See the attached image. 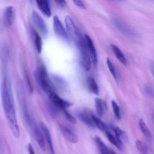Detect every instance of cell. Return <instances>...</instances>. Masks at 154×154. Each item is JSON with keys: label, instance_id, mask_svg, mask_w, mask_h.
<instances>
[{"label": "cell", "instance_id": "cell-1", "mask_svg": "<svg viewBox=\"0 0 154 154\" xmlns=\"http://www.w3.org/2000/svg\"><path fill=\"white\" fill-rule=\"evenodd\" d=\"M2 101L5 117L8 120L11 131L15 138L19 137L20 130L17 120L14 99L12 92L11 81L7 76L4 77L2 84Z\"/></svg>", "mask_w": 154, "mask_h": 154}, {"label": "cell", "instance_id": "cell-2", "mask_svg": "<svg viewBox=\"0 0 154 154\" xmlns=\"http://www.w3.org/2000/svg\"><path fill=\"white\" fill-rule=\"evenodd\" d=\"M77 44L79 47L80 52H81V66L86 72H88L92 69V66H93V61L91 54H90L88 48H87L85 35H83L80 38V40L77 42Z\"/></svg>", "mask_w": 154, "mask_h": 154}, {"label": "cell", "instance_id": "cell-3", "mask_svg": "<svg viewBox=\"0 0 154 154\" xmlns=\"http://www.w3.org/2000/svg\"><path fill=\"white\" fill-rule=\"evenodd\" d=\"M35 78L37 81L38 84L41 87V88L47 93L48 94L53 92L52 87H51V81H50L49 78H48L47 70L43 66H39L37 70L35 72Z\"/></svg>", "mask_w": 154, "mask_h": 154}, {"label": "cell", "instance_id": "cell-4", "mask_svg": "<svg viewBox=\"0 0 154 154\" xmlns=\"http://www.w3.org/2000/svg\"><path fill=\"white\" fill-rule=\"evenodd\" d=\"M65 23H66V29L69 34V37H72V39L75 42H78L83 35H81L78 30V27L75 25V22L70 16H66L65 18Z\"/></svg>", "mask_w": 154, "mask_h": 154}, {"label": "cell", "instance_id": "cell-5", "mask_svg": "<svg viewBox=\"0 0 154 154\" xmlns=\"http://www.w3.org/2000/svg\"><path fill=\"white\" fill-rule=\"evenodd\" d=\"M53 23H54V29L56 35L59 38L63 39V40L69 41V38L70 37H69V34H68L66 29L65 28L63 24L60 21V18L57 16H54Z\"/></svg>", "mask_w": 154, "mask_h": 154}, {"label": "cell", "instance_id": "cell-6", "mask_svg": "<svg viewBox=\"0 0 154 154\" xmlns=\"http://www.w3.org/2000/svg\"><path fill=\"white\" fill-rule=\"evenodd\" d=\"M112 22L114 25L117 27V29L122 33L128 36H134L135 35V31L126 23L122 19L118 17H113Z\"/></svg>", "mask_w": 154, "mask_h": 154}, {"label": "cell", "instance_id": "cell-7", "mask_svg": "<svg viewBox=\"0 0 154 154\" xmlns=\"http://www.w3.org/2000/svg\"><path fill=\"white\" fill-rule=\"evenodd\" d=\"M48 95H49V98L51 102L54 104V106L57 107L59 109H61L63 111L65 110H68L69 107L71 106V103L62 99L56 92L53 91Z\"/></svg>", "mask_w": 154, "mask_h": 154}, {"label": "cell", "instance_id": "cell-8", "mask_svg": "<svg viewBox=\"0 0 154 154\" xmlns=\"http://www.w3.org/2000/svg\"><path fill=\"white\" fill-rule=\"evenodd\" d=\"M30 125L32 127L33 130V134H34V136L35 138L36 141H37L39 147H40L41 150L42 151H45V148H46V144H45V135H44L43 132H42V129H41L40 126H38L35 123H33L32 121H31Z\"/></svg>", "mask_w": 154, "mask_h": 154}, {"label": "cell", "instance_id": "cell-9", "mask_svg": "<svg viewBox=\"0 0 154 154\" xmlns=\"http://www.w3.org/2000/svg\"><path fill=\"white\" fill-rule=\"evenodd\" d=\"M32 20L33 23L36 26V27L41 32V33L43 35L46 36L48 34V28H47L46 23L42 17V16L37 11H33L32 12Z\"/></svg>", "mask_w": 154, "mask_h": 154}, {"label": "cell", "instance_id": "cell-10", "mask_svg": "<svg viewBox=\"0 0 154 154\" xmlns=\"http://www.w3.org/2000/svg\"><path fill=\"white\" fill-rule=\"evenodd\" d=\"M16 19V11L12 6H8L5 8L4 13V21L7 26H11Z\"/></svg>", "mask_w": 154, "mask_h": 154}, {"label": "cell", "instance_id": "cell-11", "mask_svg": "<svg viewBox=\"0 0 154 154\" xmlns=\"http://www.w3.org/2000/svg\"><path fill=\"white\" fill-rule=\"evenodd\" d=\"M78 117L79 120L84 124L87 125V126L91 128L95 127L93 120V114H91L90 111H87V110H83V111H79L78 113Z\"/></svg>", "mask_w": 154, "mask_h": 154}, {"label": "cell", "instance_id": "cell-12", "mask_svg": "<svg viewBox=\"0 0 154 154\" xmlns=\"http://www.w3.org/2000/svg\"><path fill=\"white\" fill-rule=\"evenodd\" d=\"M105 134H106L107 138H108V140L110 141V142L112 144H114L117 149L122 150L124 147V144H123V142L122 141H120L118 138L117 137V135L108 127V129L105 132Z\"/></svg>", "mask_w": 154, "mask_h": 154}, {"label": "cell", "instance_id": "cell-13", "mask_svg": "<svg viewBox=\"0 0 154 154\" xmlns=\"http://www.w3.org/2000/svg\"><path fill=\"white\" fill-rule=\"evenodd\" d=\"M40 127L41 129H42V132H43L44 135H45V141H46L47 144H48L50 152H51V154H56L55 150H54V144H53L52 138H51V135L49 129H48V127H47V126L42 123H40Z\"/></svg>", "mask_w": 154, "mask_h": 154}, {"label": "cell", "instance_id": "cell-14", "mask_svg": "<svg viewBox=\"0 0 154 154\" xmlns=\"http://www.w3.org/2000/svg\"><path fill=\"white\" fill-rule=\"evenodd\" d=\"M85 38H86V42H87V48H88L89 51H90V54H91L92 56V58H93V66H96L98 63V56H97V52H96V47H95L94 43H93V40H92V38L90 37V36L87 35H85Z\"/></svg>", "mask_w": 154, "mask_h": 154}, {"label": "cell", "instance_id": "cell-15", "mask_svg": "<svg viewBox=\"0 0 154 154\" xmlns=\"http://www.w3.org/2000/svg\"><path fill=\"white\" fill-rule=\"evenodd\" d=\"M60 128L61 129L62 134H63L64 138L68 141H69L71 143H73V144L78 142V137H77V135L69 127L65 126H60Z\"/></svg>", "mask_w": 154, "mask_h": 154}, {"label": "cell", "instance_id": "cell-16", "mask_svg": "<svg viewBox=\"0 0 154 154\" xmlns=\"http://www.w3.org/2000/svg\"><path fill=\"white\" fill-rule=\"evenodd\" d=\"M36 4H37L39 10L45 16L48 17L51 16V9L49 2L47 1V0H39V1H36Z\"/></svg>", "mask_w": 154, "mask_h": 154}, {"label": "cell", "instance_id": "cell-17", "mask_svg": "<svg viewBox=\"0 0 154 154\" xmlns=\"http://www.w3.org/2000/svg\"><path fill=\"white\" fill-rule=\"evenodd\" d=\"M95 107H96L98 117H102L106 111V104H105V101L102 100L100 98H96L95 99Z\"/></svg>", "mask_w": 154, "mask_h": 154}, {"label": "cell", "instance_id": "cell-18", "mask_svg": "<svg viewBox=\"0 0 154 154\" xmlns=\"http://www.w3.org/2000/svg\"><path fill=\"white\" fill-rule=\"evenodd\" d=\"M139 127L140 129H141V132H142L143 135L145 137L146 139L148 141H150V142H151V141H153V135H152L151 132H150V130L149 129L147 125L146 124V123L142 120V119H141L139 121Z\"/></svg>", "mask_w": 154, "mask_h": 154}, {"label": "cell", "instance_id": "cell-19", "mask_svg": "<svg viewBox=\"0 0 154 154\" xmlns=\"http://www.w3.org/2000/svg\"><path fill=\"white\" fill-rule=\"evenodd\" d=\"M111 50H112L113 53L114 54V55H115V57H117V60H118L122 64L124 65V66H126V64H127V60H126V57H125L123 51L115 45H111Z\"/></svg>", "mask_w": 154, "mask_h": 154}, {"label": "cell", "instance_id": "cell-20", "mask_svg": "<svg viewBox=\"0 0 154 154\" xmlns=\"http://www.w3.org/2000/svg\"><path fill=\"white\" fill-rule=\"evenodd\" d=\"M95 141L97 145L98 149H99V152L101 154H111L112 153L113 150L110 149L99 137H96L95 138Z\"/></svg>", "mask_w": 154, "mask_h": 154}, {"label": "cell", "instance_id": "cell-21", "mask_svg": "<svg viewBox=\"0 0 154 154\" xmlns=\"http://www.w3.org/2000/svg\"><path fill=\"white\" fill-rule=\"evenodd\" d=\"M87 87H88L89 90L92 93L95 95H99V86H98L97 83L96 82V81L94 80L93 78H88L87 81Z\"/></svg>", "mask_w": 154, "mask_h": 154}, {"label": "cell", "instance_id": "cell-22", "mask_svg": "<svg viewBox=\"0 0 154 154\" xmlns=\"http://www.w3.org/2000/svg\"><path fill=\"white\" fill-rule=\"evenodd\" d=\"M108 128L117 135V137L120 140V141H122L123 142L126 141V133H125V132H123L121 129H120V128L117 127V126H108Z\"/></svg>", "mask_w": 154, "mask_h": 154}, {"label": "cell", "instance_id": "cell-23", "mask_svg": "<svg viewBox=\"0 0 154 154\" xmlns=\"http://www.w3.org/2000/svg\"><path fill=\"white\" fill-rule=\"evenodd\" d=\"M93 123H94V125L96 127H97L99 130L101 131H104V132H106V130L108 129V126L99 118V117L98 116L94 115L93 114Z\"/></svg>", "mask_w": 154, "mask_h": 154}, {"label": "cell", "instance_id": "cell-24", "mask_svg": "<svg viewBox=\"0 0 154 154\" xmlns=\"http://www.w3.org/2000/svg\"><path fill=\"white\" fill-rule=\"evenodd\" d=\"M33 38H34V45L36 51L38 54H41L42 51V38L38 33L35 31H33Z\"/></svg>", "mask_w": 154, "mask_h": 154}, {"label": "cell", "instance_id": "cell-25", "mask_svg": "<svg viewBox=\"0 0 154 154\" xmlns=\"http://www.w3.org/2000/svg\"><path fill=\"white\" fill-rule=\"evenodd\" d=\"M106 63L108 69H109L110 72H111V74L112 75L113 78H114L116 81H118V75H117V69H116V67L114 65V63H113L112 62H111V60L108 58H107Z\"/></svg>", "mask_w": 154, "mask_h": 154}, {"label": "cell", "instance_id": "cell-26", "mask_svg": "<svg viewBox=\"0 0 154 154\" xmlns=\"http://www.w3.org/2000/svg\"><path fill=\"white\" fill-rule=\"evenodd\" d=\"M135 147H136L137 150H138L141 154L149 153L148 147H147V144H146L145 143L143 142V141H139V140L136 141V142H135Z\"/></svg>", "mask_w": 154, "mask_h": 154}, {"label": "cell", "instance_id": "cell-27", "mask_svg": "<svg viewBox=\"0 0 154 154\" xmlns=\"http://www.w3.org/2000/svg\"><path fill=\"white\" fill-rule=\"evenodd\" d=\"M111 106H112L113 112H114L115 117L117 119V120H120L122 117L121 110H120V108L118 105V104L117 103L116 101L112 100V102H111Z\"/></svg>", "mask_w": 154, "mask_h": 154}, {"label": "cell", "instance_id": "cell-28", "mask_svg": "<svg viewBox=\"0 0 154 154\" xmlns=\"http://www.w3.org/2000/svg\"><path fill=\"white\" fill-rule=\"evenodd\" d=\"M63 114H64L65 117H66V119H67V120H69L70 123H76V120H75V118L74 117V116H72V114L69 112V111H68V110H65V111H63Z\"/></svg>", "mask_w": 154, "mask_h": 154}, {"label": "cell", "instance_id": "cell-29", "mask_svg": "<svg viewBox=\"0 0 154 154\" xmlns=\"http://www.w3.org/2000/svg\"><path fill=\"white\" fill-rule=\"evenodd\" d=\"M74 3H75L78 7L81 8H85V5H84V3L82 1H81V0H78V1H74Z\"/></svg>", "mask_w": 154, "mask_h": 154}, {"label": "cell", "instance_id": "cell-30", "mask_svg": "<svg viewBox=\"0 0 154 154\" xmlns=\"http://www.w3.org/2000/svg\"><path fill=\"white\" fill-rule=\"evenodd\" d=\"M28 152H29V154H35V153L34 148H33L32 144H28Z\"/></svg>", "mask_w": 154, "mask_h": 154}, {"label": "cell", "instance_id": "cell-31", "mask_svg": "<svg viewBox=\"0 0 154 154\" xmlns=\"http://www.w3.org/2000/svg\"><path fill=\"white\" fill-rule=\"evenodd\" d=\"M56 3L61 8H65L66 6V2L65 1H56Z\"/></svg>", "mask_w": 154, "mask_h": 154}, {"label": "cell", "instance_id": "cell-32", "mask_svg": "<svg viewBox=\"0 0 154 154\" xmlns=\"http://www.w3.org/2000/svg\"><path fill=\"white\" fill-rule=\"evenodd\" d=\"M151 72H152V74H153V75L154 77V64H153L151 66Z\"/></svg>", "mask_w": 154, "mask_h": 154}, {"label": "cell", "instance_id": "cell-33", "mask_svg": "<svg viewBox=\"0 0 154 154\" xmlns=\"http://www.w3.org/2000/svg\"><path fill=\"white\" fill-rule=\"evenodd\" d=\"M111 154H117V153H116V152H114V150H113V151H112V153H111Z\"/></svg>", "mask_w": 154, "mask_h": 154}, {"label": "cell", "instance_id": "cell-34", "mask_svg": "<svg viewBox=\"0 0 154 154\" xmlns=\"http://www.w3.org/2000/svg\"><path fill=\"white\" fill-rule=\"evenodd\" d=\"M153 120H154V116H153Z\"/></svg>", "mask_w": 154, "mask_h": 154}]
</instances>
